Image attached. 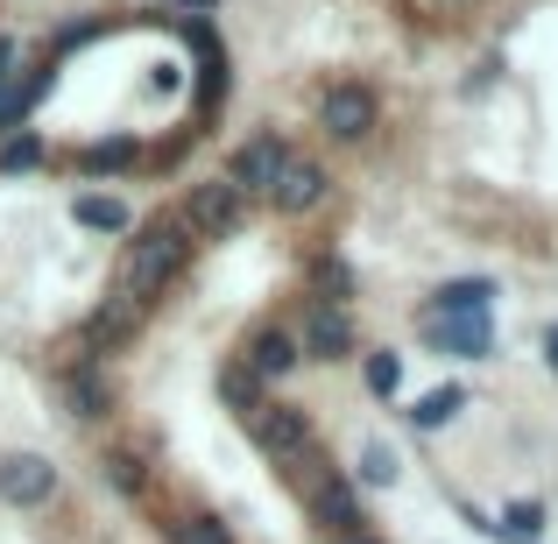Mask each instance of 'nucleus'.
<instances>
[{
	"mask_svg": "<svg viewBox=\"0 0 558 544\" xmlns=\"http://www.w3.org/2000/svg\"><path fill=\"white\" fill-rule=\"evenodd\" d=\"M184 262H191V227H184V219H149L142 241L128 247V262H121V290L135 304H149L156 290L184 269Z\"/></svg>",
	"mask_w": 558,
	"mask_h": 544,
	"instance_id": "nucleus-1",
	"label": "nucleus"
},
{
	"mask_svg": "<svg viewBox=\"0 0 558 544\" xmlns=\"http://www.w3.org/2000/svg\"><path fill=\"white\" fill-rule=\"evenodd\" d=\"M247 432H255V446L269 452L276 467H290V460L312 452V424H304V410H290V403H255L247 410Z\"/></svg>",
	"mask_w": 558,
	"mask_h": 544,
	"instance_id": "nucleus-2",
	"label": "nucleus"
},
{
	"mask_svg": "<svg viewBox=\"0 0 558 544\" xmlns=\"http://www.w3.org/2000/svg\"><path fill=\"white\" fill-rule=\"evenodd\" d=\"M283 164H290V142L283 135H255V142H241V156H233V191H241V198H269L276 191V178H283Z\"/></svg>",
	"mask_w": 558,
	"mask_h": 544,
	"instance_id": "nucleus-3",
	"label": "nucleus"
},
{
	"mask_svg": "<svg viewBox=\"0 0 558 544\" xmlns=\"http://www.w3.org/2000/svg\"><path fill=\"white\" fill-rule=\"evenodd\" d=\"M50 495H57V467L43 460V452H8V460H0V503L43 509Z\"/></svg>",
	"mask_w": 558,
	"mask_h": 544,
	"instance_id": "nucleus-4",
	"label": "nucleus"
},
{
	"mask_svg": "<svg viewBox=\"0 0 558 544\" xmlns=\"http://www.w3.org/2000/svg\"><path fill=\"white\" fill-rule=\"evenodd\" d=\"M318 121H326L332 142H368L375 135V93L368 85H332V93L318 99Z\"/></svg>",
	"mask_w": 558,
	"mask_h": 544,
	"instance_id": "nucleus-5",
	"label": "nucleus"
},
{
	"mask_svg": "<svg viewBox=\"0 0 558 544\" xmlns=\"http://www.w3.org/2000/svg\"><path fill=\"white\" fill-rule=\"evenodd\" d=\"M247 213V198L233 191V178H213V184H191V205H184V227L191 233H233Z\"/></svg>",
	"mask_w": 558,
	"mask_h": 544,
	"instance_id": "nucleus-6",
	"label": "nucleus"
},
{
	"mask_svg": "<svg viewBox=\"0 0 558 544\" xmlns=\"http://www.w3.org/2000/svg\"><path fill=\"white\" fill-rule=\"evenodd\" d=\"M241 361L255 367L262 382H283L290 367L304 361V347H298V333H283V326H255V333H247V347H241Z\"/></svg>",
	"mask_w": 558,
	"mask_h": 544,
	"instance_id": "nucleus-7",
	"label": "nucleus"
},
{
	"mask_svg": "<svg viewBox=\"0 0 558 544\" xmlns=\"http://www.w3.org/2000/svg\"><path fill=\"white\" fill-rule=\"evenodd\" d=\"M424 340H432L438 354H460V361H488L495 333H488V318H438V312H424Z\"/></svg>",
	"mask_w": 558,
	"mask_h": 544,
	"instance_id": "nucleus-8",
	"label": "nucleus"
},
{
	"mask_svg": "<svg viewBox=\"0 0 558 544\" xmlns=\"http://www.w3.org/2000/svg\"><path fill=\"white\" fill-rule=\"evenodd\" d=\"M312 517H318V531H326V537H354V531H368V517H361V495L347 488L340 474L312 488Z\"/></svg>",
	"mask_w": 558,
	"mask_h": 544,
	"instance_id": "nucleus-9",
	"label": "nucleus"
},
{
	"mask_svg": "<svg viewBox=\"0 0 558 544\" xmlns=\"http://www.w3.org/2000/svg\"><path fill=\"white\" fill-rule=\"evenodd\" d=\"M304 354H312V361H347V354H354V318H347L340 312V304H318V312H312V326H304Z\"/></svg>",
	"mask_w": 558,
	"mask_h": 544,
	"instance_id": "nucleus-10",
	"label": "nucleus"
},
{
	"mask_svg": "<svg viewBox=\"0 0 558 544\" xmlns=\"http://www.w3.org/2000/svg\"><path fill=\"white\" fill-rule=\"evenodd\" d=\"M495 298H502V290H495L488 276H452V283L432 290V312H438V318H488Z\"/></svg>",
	"mask_w": 558,
	"mask_h": 544,
	"instance_id": "nucleus-11",
	"label": "nucleus"
},
{
	"mask_svg": "<svg viewBox=\"0 0 558 544\" xmlns=\"http://www.w3.org/2000/svg\"><path fill=\"white\" fill-rule=\"evenodd\" d=\"M269 198H276V213H290V219H298V213H312V205L326 198V170H318V164H304V156H290Z\"/></svg>",
	"mask_w": 558,
	"mask_h": 544,
	"instance_id": "nucleus-12",
	"label": "nucleus"
},
{
	"mask_svg": "<svg viewBox=\"0 0 558 544\" xmlns=\"http://www.w3.org/2000/svg\"><path fill=\"white\" fill-rule=\"evenodd\" d=\"M64 403H71V418H85V424L107 418V403H113V396H107V375H99L93 361H71L64 367Z\"/></svg>",
	"mask_w": 558,
	"mask_h": 544,
	"instance_id": "nucleus-13",
	"label": "nucleus"
},
{
	"mask_svg": "<svg viewBox=\"0 0 558 544\" xmlns=\"http://www.w3.org/2000/svg\"><path fill=\"white\" fill-rule=\"evenodd\" d=\"M135 326H142V304H135V298L121 290V298H107V304L93 312V326H85V340H93V347H121V340H135Z\"/></svg>",
	"mask_w": 558,
	"mask_h": 544,
	"instance_id": "nucleus-14",
	"label": "nucleus"
},
{
	"mask_svg": "<svg viewBox=\"0 0 558 544\" xmlns=\"http://www.w3.org/2000/svg\"><path fill=\"white\" fill-rule=\"evenodd\" d=\"M460 410H466V389L446 382V389H424L417 403H410V424H417V432H438V424H452Z\"/></svg>",
	"mask_w": 558,
	"mask_h": 544,
	"instance_id": "nucleus-15",
	"label": "nucleus"
},
{
	"mask_svg": "<svg viewBox=\"0 0 558 544\" xmlns=\"http://www.w3.org/2000/svg\"><path fill=\"white\" fill-rule=\"evenodd\" d=\"M71 219H78L85 233H128V205L107 198V191H85V198L71 205Z\"/></svg>",
	"mask_w": 558,
	"mask_h": 544,
	"instance_id": "nucleus-16",
	"label": "nucleus"
},
{
	"mask_svg": "<svg viewBox=\"0 0 558 544\" xmlns=\"http://www.w3.org/2000/svg\"><path fill=\"white\" fill-rule=\"evenodd\" d=\"M219 396H227V410H241V418L255 403H269V396H262V375L247 361H227V367H219Z\"/></svg>",
	"mask_w": 558,
	"mask_h": 544,
	"instance_id": "nucleus-17",
	"label": "nucleus"
},
{
	"mask_svg": "<svg viewBox=\"0 0 558 544\" xmlns=\"http://www.w3.org/2000/svg\"><path fill=\"white\" fill-rule=\"evenodd\" d=\"M495 537L537 544V537H545V503H509V509H502V523H495Z\"/></svg>",
	"mask_w": 558,
	"mask_h": 544,
	"instance_id": "nucleus-18",
	"label": "nucleus"
},
{
	"mask_svg": "<svg viewBox=\"0 0 558 544\" xmlns=\"http://www.w3.org/2000/svg\"><path fill=\"white\" fill-rule=\"evenodd\" d=\"M36 164H43V135H36V128H14V135L0 142V170L22 178V170H36Z\"/></svg>",
	"mask_w": 558,
	"mask_h": 544,
	"instance_id": "nucleus-19",
	"label": "nucleus"
},
{
	"mask_svg": "<svg viewBox=\"0 0 558 544\" xmlns=\"http://www.w3.org/2000/svg\"><path fill=\"white\" fill-rule=\"evenodd\" d=\"M312 290H318V304H340L347 290H354V269H347L340 255H318L312 262Z\"/></svg>",
	"mask_w": 558,
	"mask_h": 544,
	"instance_id": "nucleus-20",
	"label": "nucleus"
},
{
	"mask_svg": "<svg viewBox=\"0 0 558 544\" xmlns=\"http://www.w3.org/2000/svg\"><path fill=\"white\" fill-rule=\"evenodd\" d=\"M99 467H107V481H113L121 495H142V488H149V474H142V452H107Z\"/></svg>",
	"mask_w": 558,
	"mask_h": 544,
	"instance_id": "nucleus-21",
	"label": "nucleus"
},
{
	"mask_svg": "<svg viewBox=\"0 0 558 544\" xmlns=\"http://www.w3.org/2000/svg\"><path fill=\"white\" fill-rule=\"evenodd\" d=\"M78 164H85V170H128V164H135V142H128V135H113V142H93V149H85Z\"/></svg>",
	"mask_w": 558,
	"mask_h": 544,
	"instance_id": "nucleus-22",
	"label": "nucleus"
},
{
	"mask_svg": "<svg viewBox=\"0 0 558 544\" xmlns=\"http://www.w3.org/2000/svg\"><path fill=\"white\" fill-rule=\"evenodd\" d=\"M396 474H403V460H396L389 446H368V452H361V481H368V488H389Z\"/></svg>",
	"mask_w": 558,
	"mask_h": 544,
	"instance_id": "nucleus-23",
	"label": "nucleus"
},
{
	"mask_svg": "<svg viewBox=\"0 0 558 544\" xmlns=\"http://www.w3.org/2000/svg\"><path fill=\"white\" fill-rule=\"evenodd\" d=\"M178 544H233V531L219 517H184L178 523Z\"/></svg>",
	"mask_w": 558,
	"mask_h": 544,
	"instance_id": "nucleus-24",
	"label": "nucleus"
},
{
	"mask_svg": "<svg viewBox=\"0 0 558 544\" xmlns=\"http://www.w3.org/2000/svg\"><path fill=\"white\" fill-rule=\"evenodd\" d=\"M368 389L396 396V389H403V361H396V354H368Z\"/></svg>",
	"mask_w": 558,
	"mask_h": 544,
	"instance_id": "nucleus-25",
	"label": "nucleus"
},
{
	"mask_svg": "<svg viewBox=\"0 0 558 544\" xmlns=\"http://www.w3.org/2000/svg\"><path fill=\"white\" fill-rule=\"evenodd\" d=\"M14 71V36H0V78Z\"/></svg>",
	"mask_w": 558,
	"mask_h": 544,
	"instance_id": "nucleus-26",
	"label": "nucleus"
},
{
	"mask_svg": "<svg viewBox=\"0 0 558 544\" xmlns=\"http://www.w3.org/2000/svg\"><path fill=\"white\" fill-rule=\"evenodd\" d=\"M545 361H551V375H558V326L545 333Z\"/></svg>",
	"mask_w": 558,
	"mask_h": 544,
	"instance_id": "nucleus-27",
	"label": "nucleus"
},
{
	"mask_svg": "<svg viewBox=\"0 0 558 544\" xmlns=\"http://www.w3.org/2000/svg\"><path fill=\"white\" fill-rule=\"evenodd\" d=\"M326 544H381L375 531H354V537H326Z\"/></svg>",
	"mask_w": 558,
	"mask_h": 544,
	"instance_id": "nucleus-28",
	"label": "nucleus"
},
{
	"mask_svg": "<svg viewBox=\"0 0 558 544\" xmlns=\"http://www.w3.org/2000/svg\"><path fill=\"white\" fill-rule=\"evenodd\" d=\"M184 8H213V0H184Z\"/></svg>",
	"mask_w": 558,
	"mask_h": 544,
	"instance_id": "nucleus-29",
	"label": "nucleus"
}]
</instances>
